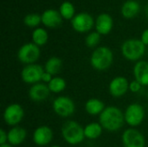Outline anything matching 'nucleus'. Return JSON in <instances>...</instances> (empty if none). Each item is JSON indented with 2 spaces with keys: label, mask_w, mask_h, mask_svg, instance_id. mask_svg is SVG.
I'll return each mask as SVG.
<instances>
[{
  "label": "nucleus",
  "mask_w": 148,
  "mask_h": 147,
  "mask_svg": "<svg viewBox=\"0 0 148 147\" xmlns=\"http://www.w3.org/2000/svg\"><path fill=\"white\" fill-rule=\"evenodd\" d=\"M141 88H142V85L136 80L129 83V90L133 93H138L141 89Z\"/></svg>",
  "instance_id": "28"
},
{
  "label": "nucleus",
  "mask_w": 148,
  "mask_h": 147,
  "mask_svg": "<svg viewBox=\"0 0 148 147\" xmlns=\"http://www.w3.org/2000/svg\"><path fill=\"white\" fill-rule=\"evenodd\" d=\"M40 49L39 46L36 45L34 42H29L23 44L17 52L18 60L26 65L35 63L40 56Z\"/></svg>",
  "instance_id": "5"
},
{
  "label": "nucleus",
  "mask_w": 148,
  "mask_h": 147,
  "mask_svg": "<svg viewBox=\"0 0 148 147\" xmlns=\"http://www.w3.org/2000/svg\"><path fill=\"white\" fill-rule=\"evenodd\" d=\"M114 61L112 50L105 46L99 47L94 50L90 57L91 66L97 71H105L109 68Z\"/></svg>",
  "instance_id": "2"
},
{
  "label": "nucleus",
  "mask_w": 148,
  "mask_h": 147,
  "mask_svg": "<svg viewBox=\"0 0 148 147\" xmlns=\"http://www.w3.org/2000/svg\"><path fill=\"white\" fill-rule=\"evenodd\" d=\"M62 68V61L56 56L50 57L45 63L44 71L50 74L51 75H56L60 73Z\"/></svg>",
  "instance_id": "21"
},
{
  "label": "nucleus",
  "mask_w": 148,
  "mask_h": 147,
  "mask_svg": "<svg viewBox=\"0 0 148 147\" xmlns=\"http://www.w3.org/2000/svg\"><path fill=\"white\" fill-rule=\"evenodd\" d=\"M49 39L48 32L42 28L36 29L32 33V40L33 42L37 46H43L47 43Z\"/></svg>",
  "instance_id": "23"
},
{
  "label": "nucleus",
  "mask_w": 148,
  "mask_h": 147,
  "mask_svg": "<svg viewBox=\"0 0 148 147\" xmlns=\"http://www.w3.org/2000/svg\"><path fill=\"white\" fill-rule=\"evenodd\" d=\"M50 90L45 83L38 82L31 86L29 90V96L31 101L36 102H41L47 100L50 94Z\"/></svg>",
  "instance_id": "14"
},
{
  "label": "nucleus",
  "mask_w": 148,
  "mask_h": 147,
  "mask_svg": "<svg viewBox=\"0 0 148 147\" xmlns=\"http://www.w3.org/2000/svg\"><path fill=\"white\" fill-rule=\"evenodd\" d=\"M134 75L142 86H148V62L139 61L134 67Z\"/></svg>",
  "instance_id": "17"
},
{
  "label": "nucleus",
  "mask_w": 148,
  "mask_h": 147,
  "mask_svg": "<svg viewBox=\"0 0 148 147\" xmlns=\"http://www.w3.org/2000/svg\"><path fill=\"white\" fill-rule=\"evenodd\" d=\"M103 127L100 123L92 122L88 124L84 127V134L85 138L88 139H98L102 133Z\"/></svg>",
  "instance_id": "22"
},
{
  "label": "nucleus",
  "mask_w": 148,
  "mask_h": 147,
  "mask_svg": "<svg viewBox=\"0 0 148 147\" xmlns=\"http://www.w3.org/2000/svg\"><path fill=\"white\" fill-rule=\"evenodd\" d=\"M101 40V35L96 31V32H92L88 35L86 37V45L88 48H94L96 45L99 44Z\"/></svg>",
  "instance_id": "27"
},
{
  "label": "nucleus",
  "mask_w": 148,
  "mask_h": 147,
  "mask_svg": "<svg viewBox=\"0 0 148 147\" xmlns=\"http://www.w3.org/2000/svg\"><path fill=\"white\" fill-rule=\"evenodd\" d=\"M44 73V69L42 66L38 64H29L26 65L22 72H21V77L23 82L27 84H36L40 81H42V76Z\"/></svg>",
  "instance_id": "8"
},
{
  "label": "nucleus",
  "mask_w": 148,
  "mask_h": 147,
  "mask_svg": "<svg viewBox=\"0 0 148 147\" xmlns=\"http://www.w3.org/2000/svg\"><path fill=\"white\" fill-rule=\"evenodd\" d=\"M50 147H61V146H50Z\"/></svg>",
  "instance_id": "34"
},
{
  "label": "nucleus",
  "mask_w": 148,
  "mask_h": 147,
  "mask_svg": "<svg viewBox=\"0 0 148 147\" xmlns=\"http://www.w3.org/2000/svg\"><path fill=\"white\" fill-rule=\"evenodd\" d=\"M146 15H147V19H148V3H147V5L146 6Z\"/></svg>",
  "instance_id": "33"
},
{
  "label": "nucleus",
  "mask_w": 148,
  "mask_h": 147,
  "mask_svg": "<svg viewBox=\"0 0 148 147\" xmlns=\"http://www.w3.org/2000/svg\"><path fill=\"white\" fill-rule=\"evenodd\" d=\"M8 141V133H6L3 129L0 130V146L7 144Z\"/></svg>",
  "instance_id": "29"
},
{
  "label": "nucleus",
  "mask_w": 148,
  "mask_h": 147,
  "mask_svg": "<svg viewBox=\"0 0 148 147\" xmlns=\"http://www.w3.org/2000/svg\"><path fill=\"white\" fill-rule=\"evenodd\" d=\"M52 79H53V75H51L50 74H49V73L44 71V73H43V75L42 76V81L43 83H48L49 84L51 81Z\"/></svg>",
  "instance_id": "30"
},
{
  "label": "nucleus",
  "mask_w": 148,
  "mask_h": 147,
  "mask_svg": "<svg viewBox=\"0 0 148 147\" xmlns=\"http://www.w3.org/2000/svg\"><path fill=\"white\" fill-rule=\"evenodd\" d=\"M140 11V3L135 0H128L124 3L121 8L122 16L125 18L130 19L134 17Z\"/></svg>",
  "instance_id": "20"
},
{
  "label": "nucleus",
  "mask_w": 148,
  "mask_h": 147,
  "mask_svg": "<svg viewBox=\"0 0 148 147\" xmlns=\"http://www.w3.org/2000/svg\"><path fill=\"white\" fill-rule=\"evenodd\" d=\"M125 122L132 126L136 127L140 126L145 118V111L141 105L139 103H133L129 105L124 113Z\"/></svg>",
  "instance_id": "6"
},
{
  "label": "nucleus",
  "mask_w": 148,
  "mask_h": 147,
  "mask_svg": "<svg viewBox=\"0 0 148 147\" xmlns=\"http://www.w3.org/2000/svg\"><path fill=\"white\" fill-rule=\"evenodd\" d=\"M62 15L59 11L49 9L42 15V23L49 28H56L62 23Z\"/></svg>",
  "instance_id": "15"
},
{
  "label": "nucleus",
  "mask_w": 148,
  "mask_h": 147,
  "mask_svg": "<svg viewBox=\"0 0 148 147\" xmlns=\"http://www.w3.org/2000/svg\"><path fill=\"white\" fill-rule=\"evenodd\" d=\"M146 51V45L141 40L129 39L123 42L121 46L122 55L128 61L135 62L142 58Z\"/></svg>",
  "instance_id": "4"
},
{
  "label": "nucleus",
  "mask_w": 148,
  "mask_h": 147,
  "mask_svg": "<svg viewBox=\"0 0 148 147\" xmlns=\"http://www.w3.org/2000/svg\"><path fill=\"white\" fill-rule=\"evenodd\" d=\"M93 25L94 19L88 13H79L72 19V27L79 33L89 31L93 28Z\"/></svg>",
  "instance_id": "11"
},
{
  "label": "nucleus",
  "mask_w": 148,
  "mask_h": 147,
  "mask_svg": "<svg viewBox=\"0 0 148 147\" xmlns=\"http://www.w3.org/2000/svg\"><path fill=\"white\" fill-rule=\"evenodd\" d=\"M23 22L28 27L34 28L40 24V23L42 22V16L37 14H29L24 17Z\"/></svg>",
  "instance_id": "26"
},
{
  "label": "nucleus",
  "mask_w": 148,
  "mask_h": 147,
  "mask_svg": "<svg viewBox=\"0 0 148 147\" xmlns=\"http://www.w3.org/2000/svg\"><path fill=\"white\" fill-rule=\"evenodd\" d=\"M124 147H145L146 139L144 135L135 128L127 129L121 137Z\"/></svg>",
  "instance_id": "10"
},
{
  "label": "nucleus",
  "mask_w": 148,
  "mask_h": 147,
  "mask_svg": "<svg viewBox=\"0 0 148 147\" xmlns=\"http://www.w3.org/2000/svg\"><path fill=\"white\" fill-rule=\"evenodd\" d=\"M60 13L65 19H73L75 16V7L70 2H64L60 6Z\"/></svg>",
  "instance_id": "25"
},
{
  "label": "nucleus",
  "mask_w": 148,
  "mask_h": 147,
  "mask_svg": "<svg viewBox=\"0 0 148 147\" xmlns=\"http://www.w3.org/2000/svg\"><path fill=\"white\" fill-rule=\"evenodd\" d=\"M113 18L110 15L103 13L99 15L95 22L96 31L100 35H108L113 29Z\"/></svg>",
  "instance_id": "16"
},
{
  "label": "nucleus",
  "mask_w": 148,
  "mask_h": 147,
  "mask_svg": "<svg viewBox=\"0 0 148 147\" xmlns=\"http://www.w3.org/2000/svg\"><path fill=\"white\" fill-rule=\"evenodd\" d=\"M106 108L105 104L102 101L97 98L89 99L85 104V110L90 115H100Z\"/></svg>",
  "instance_id": "19"
},
{
  "label": "nucleus",
  "mask_w": 148,
  "mask_h": 147,
  "mask_svg": "<svg viewBox=\"0 0 148 147\" xmlns=\"http://www.w3.org/2000/svg\"><path fill=\"white\" fill-rule=\"evenodd\" d=\"M147 99H148V90H147Z\"/></svg>",
  "instance_id": "35"
},
{
  "label": "nucleus",
  "mask_w": 148,
  "mask_h": 147,
  "mask_svg": "<svg viewBox=\"0 0 148 147\" xmlns=\"http://www.w3.org/2000/svg\"><path fill=\"white\" fill-rule=\"evenodd\" d=\"M141 41L145 45H148V29L143 31L141 35Z\"/></svg>",
  "instance_id": "31"
},
{
  "label": "nucleus",
  "mask_w": 148,
  "mask_h": 147,
  "mask_svg": "<svg viewBox=\"0 0 148 147\" xmlns=\"http://www.w3.org/2000/svg\"><path fill=\"white\" fill-rule=\"evenodd\" d=\"M0 147H13L11 145H10V144H4V145H1Z\"/></svg>",
  "instance_id": "32"
},
{
  "label": "nucleus",
  "mask_w": 148,
  "mask_h": 147,
  "mask_svg": "<svg viewBox=\"0 0 148 147\" xmlns=\"http://www.w3.org/2000/svg\"><path fill=\"white\" fill-rule=\"evenodd\" d=\"M23 108L17 103L9 105L3 112V120L10 126H16L23 120Z\"/></svg>",
  "instance_id": "9"
},
{
  "label": "nucleus",
  "mask_w": 148,
  "mask_h": 147,
  "mask_svg": "<svg viewBox=\"0 0 148 147\" xmlns=\"http://www.w3.org/2000/svg\"><path fill=\"white\" fill-rule=\"evenodd\" d=\"M53 139V131L47 126L37 127L33 133V141L39 146L49 145Z\"/></svg>",
  "instance_id": "13"
},
{
  "label": "nucleus",
  "mask_w": 148,
  "mask_h": 147,
  "mask_svg": "<svg viewBox=\"0 0 148 147\" xmlns=\"http://www.w3.org/2000/svg\"><path fill=\"white\" fill-rule=\"evenodd\" d=\"M100 124L108 132L120 130L125 123L123 112L116 107H108L100 114Z\"/></svg>",
  "instance_id": "1"
},
{
  "label": "nucleus",
  "mask_w": 148,
  "mask_h": 147,
  "mask_svg": "<svg viewBox=\"0 0 148 147\" xmlns=\"http://www.w3.org/2000/svg\"><path fill=\"white\" fill-rule=\"evenodd\" d=\"M108 90L112 96L116 98L121 97L129 90V82L123 76L114 77L109 83Z\"/></svg>",
  "instance_id": "12"
},
{
  "label": "nucleus",
  "mask_w": 148,
  "mask_h": 147,
  "mask_svg": "<svg viewBox=\"0 0 148 147\" xmlns=\"http://www.w3.org/2000/svg\"><path fill=\"white\" fill-rule=\"evenodd\" d=\"M62 136L68 144L72 146L78 145L85 139L84 128L76 121L69 120L62 127Z\"/></svg>",
  "instance_id": "3"
},
{
  "label": "nucleus",
  "mask_w": 148,
  "mask_h": 147,
  "mask_svg": "<svg viewBox=\"0 0 148 147\" xmlns=\"http://www.w3.org/2000/svg\"><path fill=\"white\" fill-rule=\"evenodd\" d=\"M48 87L51 93L59 94L66 88V81L62 77H53Z\"/></svg>",
  "instance_id": "24"
},
{
  "label": "nucleus",
  "mask_w": 148,
  "mask_h": 147,
  "mask_svg": "<svg viewBox=\"0 0 148 147\" xmlns=\"http://www.w3.org/2000/svg\"><path fill=\"white\" fill-rule=\"evenodd\" d=\"M27 133L25 129L20 126H13L8 132V142L12 146L21 145L26 139Z\"/></svg>",
  "instance_id": "18"
},
{
  "label": "nucleus",
  "mask_w": 148,
  "mask_h": 147,
  "mask_svg": "<svg viewBox=\"0 0 148 147\" xmlns=\"http://www.w3.org/2000/svg\"><path fill=\"white\" fill-rule=\"evenodd\" d=\"M53 110L60 117L71 116L75 110V102L68 96H59L53 101Z\"/></svg>",
  "instance_id": "7"
}]
</instances>
